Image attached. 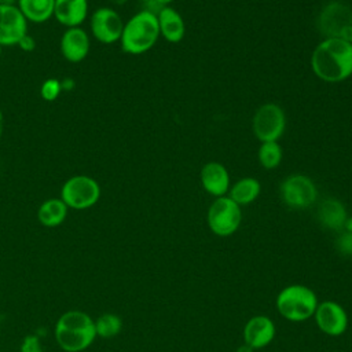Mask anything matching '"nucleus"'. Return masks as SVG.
I'll return each instance as SVG.
<instances>
[{
	"label": "nucleus",
	"instance_id": "nucleus-22",
	"mask_svg": "<svg viewBox=\"0 0 352 352\" xmlns=\"http://www.w3.org/2000/svg\"><path fill=\"white\" fill-rule=\"evenodd\" d=\"M94 320H95L96 337H100V338L116 337L122 329V319L118 315L111 312L102 314Z\"/></svg>",
	"mask_w": 352,
	"mask_h": 352
},
{
	"label": "nucleus",
	"instance_id": "nucleus-11",
	"mask_svg": "<svg viewBox=\"0 0 352 352\" xmlns=\"http://www.w3.org/2000/svg\"><path fill=\"white\" fill-rule=\"evenodd\" d=\"M28 34V21L16 6H0V45H18Z\"/></svg>",
	"mask_w": 352,
	"mask_h": 352
},
{
	"label": "nucleus",
	"instance_id": "nucleus-37",
	"mask_svg": "<svg viewBox=\"0 0 352 352\" xmlns=\"http://www.w3.org/2000/svg\"><path fill=\"white\" fill-rule=\"evenodd\" d=\"M0 55H1V45H0Z\"/></svg>",
	"mask_w": 352,
	"mask_h": 352
},
{
	"label": "nucleus",
	"instance_id": "nucleus-23",
	"mask_svg": "<svg viewBox=\"0 0 352 352\" xmlns=\"http://www.w3.org/2000/svg\"><path fill=\"white\" fill-rule=\"evenodd\" d=\"M282 161V147L278 142H263L258 148V162L265 169H275Z\"/></svg>",
	"mask_w": 352,
	"mask_h": 352
},
{
	"label": "nucleus",
	"instance_id": "nucleus-6",
	"mask_svg": "<svg viewBox=\"0 0 352 352\" xmlns=\"http://www.w3.org/2000/svg\"><path fill=\"white\" fill-rule=\"evenodd\" d=\"M99 183L87 175H76L69 177L60 188V199L69 209H89L99 201Z\"/></svg>",
	"mask_w": 352,
	"mask_h": 352
},
{
	"label": "nucleus",
	"instance_id": "nucleus-1",
	"mask_svg": "<svg viewBox=\"0 0 352 352\" xmlns=\"http://www.w3.org/2000/svg\"><path fill=\"white\" fill-rule=\"evenodd\" d=\"M314 74L326 82H340L352 76V44L345 38H324L312 55Z\"/></svg>",
	"mask_w": 352,
	"mask_h": 352
},
{
	"label": "nucleus",
	"instance_id": "nucleus-17",
	"mask_svg": "<svg viewBox=\"0 0 352 352\" xmlns=\"http://www.w3.org/2000/svg\"><path fill=\"white\" fill-rule=\"evenodd\" d=\"M346 217L348 214L344 204L336 198L323 199L318 208V220L327 230H331V231L344 230Z\"/></svg>",
	"mask_w": 352,
	"mask_h": 352
},
{
	"label": "nucleus",
	"instance_id": "nucleus-25",
	"mask_svg": "<svg viewBox=\"0 0 352 352\" xmlns=\"http://www.w3.org/2000/svg\"><path fill=\"white\" fill-rule=\"evenodd\" d=\"M336 248L341 254L352 256V232L342 231L336 241Z\"/></svg>",
	"mask_w": 352,
	"mask_h": 352
},
{
	"label": "nucleus",
	"instance_id": "nucleus-26",
	"mask_svg": "<svg viewBox=\"0 0 352 352\" xmlns=\"http://www.w3.org/2000/svg\"><path fill=\"white\" fill-rule=\"evenodd\" d=\"M21 352H43V345L40 338L36 334H29L23 338L21 348Z\"/></svg>",
	"mask_w": 352,
	"mask_h": 352
},
{
	"label": "nucleus",
	"instance_id": "nucleus-8",
	"mask_svg": "<svg viewBox=\"0 0 352 352\" xmlns=\"http://www.w3.org/2000/svg\"><path fill=\"white\" fill-rule=\"evenodd\" d=\"M253 133L263 142H278L286 128V116L280 106L275 103L261 104L253 116Z\"/></svg>",
	"mask_w": 352,
	"mask_h": 352
},
{
	"label": "nucleus",
	"instance_id": "nucleus-39",
	"mask_svg": "<svg viewBox=\"0 0 352 352\" xmlns=\"http://www.w3.org/2000/svg\"><path fill=\"white\" fill-rule=\"evenodd\" d=\"M0 326H1V320H0Z\"/></svg>",
	"mask_w": 352,
	"mask_h": 352
},
{
	"label": "nucleus",
	"instance_id": "nucleus-4",
	"mask_svg": "<svg viewBox=\"0 0 352 352\" xmlns=\"http://www.w3.org/2000/svg\"><path fill=\"white\" fill-rule=\"evenodd\" d=\"M278 312L290 322H302L314 316L318 297L312 289L304 285H289L276 297Z\"/></svg>",
	"mask_w": 352,
	"mask_h": 352
},
{
	"label": "nucleus",
	"instance_id": "nucleus-38",
	"mask_svg": "<svg viewBox=\"0 0 352 352\" xmlns=\"http://www.w3.org/2000/svg\"><path fill=\"white\" fill-rule=\"evenodd\" d=\"M349 41H351V44H352V37H351V40H349Z\"/></svg>",
	"mask_w": 352,
	"mask_h": 352
},
{
	"label": "nucleus",
	"instance_id": "nucleus-32",
	"mask_svg": "<svg viewBox=\"0 0 352 352\" xmlns=\"http://www.w3.org/2000/svg\"><path fill=\"white\" fill-rule=\"evenodd\" d=\"M3 129H4V116H3V111L0 109V140H1V136H3Z\"/></svg>",
	"mask_w": 352,
	"mask_h": 352
},
{
	"label": "nucleus",
	"instance_id": "nucleus-28",
	"mask_svg": "<svg viewBox=\"0 0 352 352\" xmlns=\"http://www.w3.org/2000/svg\"><path fill=\"white\" fill-rule=\"evenodd\" d=\"M18 45L21 47V50H23V51H26V52H30V51H33V50L36 48V41H34V38H33L32 36H29V33H28L26 36L22 37V40L18 43Z\"/></svg>",
	"mask_w": 352,
	"mask_h": 352
},
{
	"label": "nucleus",
	"instance_id": "nucleus-21",
	"mask_svg": "<svg viewBox=\"0 0 352 352\" xmlns=\"http://www.w3.org/2000/svg\"><path fill=\"white\" fill-rule=\"evenodd\" d=\"M261 186L254 177H242L230 188V198L239 206L249 205L260 195Z\"/></svg>",
	"mask_w": 352,
	"mask_h": 352
},
{
	"label": "nucleus",
	"instance_id": "nucleus-29",
	"mask_svg": "<svg viewBox=\"0 0 352 352\" xmlns=\"http://www.w3.org/2000/svg\"><path fill=\"white\" fill-rule=\"evenodd\" d=\"M60 85H62V91H72L76 84H74V80H73V78L67 77V78H63V80L60 81Z\"/></svg>",
	"mask_w": 352,
	"mask_h": 352
},
{
	"label": "nucleus",
	"instance_id": "nucleus-12",
	"mask_svg": "<svg viewBox=\"0 0 352 352\" xmlns=\"http://www.w3.org/2000/svg\"><path fill=\"white\" fill-rule=\"evenodd\" d=\"M314 316L320 331L331 337L341 336L348 327V315L336 301H323L318 304Z\"/></svg>",
	"mask_w": 352,
	"mask_h": 352
},
{
	"label": "nucleus",
	"instance_id": "nucleus-31",
	"mask_svg": "<svg viewBox=\"0 0 352 352\" xmlns=\"http://www.w3.org/2000/svg\"><path fill=\"white\" fill-rule=\"evenodd\" d=\"M235 352H253V349H252L249 345L243 344V345H241Z\"/></svg>",
	"mask_w": 352,
	"mask_h": 352
},
{
	"label": "nucleus",
	"instance_id": "nucleus-10",
	"mask_svg": "<svg viewBox=\"0 0 352 352\" xmlns=\"http://www.w3.org/2000/svg\"><path fill=\"white\" fill-rule=\"evenodd\" d=\"M89 28L94 38L102 44H113L120 41L124 22L120 14L110 7L95 10L89 18Z\"/></svg>",
	"mask_w": 352,
	"mask_h": 352
},
{
	"label": "nucleus",
	"instance_id": "nucleus-33",
	"mask_svg": "<svg viewBox=\"0 0 352 352\" xmlns=\"http://www.w3.org/2000/svg\"><path fill=\"white\" fill-rule=\"evenodd\" d=\"M0 6H16V0H0Z\"/></svg>",
	"mask_w": 352,
	"mask_h": 352
},
{
	"label": "nucleus",
	"instance_id": "nucleus-35",
	"mask_svg": "<svg viewBox=\"0 0 352 352\" xmlns=\"http://www.w3.org/2000/svg\"><path fill=\"white\" fill-rule=\"evenodd\" d=\"M157 1H158L160 4H162V6H165V7H166V6H168V4H170L173 0H157Z\"/></svg>",
	"mask_w": 352,
	"mask_h": 352
},
{
	"label": "nucleus",
	"instance_id": "nucleus-30",
	"mask_svg": "<svg viewBox=\"0 0 352 352\" xmlns=\"http://www.w3.org/2000/svg\"><path fill=\"white\" fill-rule=\"evenodd\" d=\"M344 230L348 232H352V216H348L344 224Z\"/></svg>",
	"mask_w": 352,
	"mask_h": 352
},
{
	"label": "nucleus",
	"instance_id": "nucleus-24",
	"mask_svg": "<svg viewBox=\"0 0 352 352\" xmlns=\"http://www.w3.org/2000/svg\"><path fill=\"white\" fill-rule=\"evenodd\" d=\"M60 92H62V85H60V80L58 78H47L40 88V95L47 102H52L58 99Z\"/></svg>",
	"mask_w": 352,
	"mask_h": 352
},
{
	"label": "nucleus",
	"instance_id": "nucleus-18",
	"mask_svg": "<svg viewBox=\"0 0 352 352\" xmlns=\"http://www.w3.org/2000/svg\"><path fill=\"white\" fill-rule=\"evenodd\" d=\"M160 25V34L169 43H179L184 37V21L182 15L172 7H164L157 15Z\"/></svg>",
	"mask_w": 352,
	"mask_h": 352
},
{
	"label": "nucleus",
	"instance_id": "nucleus-2",
	"mask_svg": "<svg viewBox=\"0 0 352 352\" xmlns=\"http://www.w3.org/2000/svg\"><path fill=\"white\" fill-rule=\"evenodd\" d=\"M54 337L65 352H82L96 338L95 320L84 311H66L55 323Z\"/></svg>",
	"mask_w": 352,
	"mask_h": 352
},
{
	"label": "nucleus",
	"instance_id": "nucleus-5",
	"mask_svg": "<svg viewBox=\"0 0 352 352\" xmlns=\"http://www.w3.org/2000/svg\"><path fill=\"white\" fill-rule=\"evenodd\" d=\"M319 32L326 38L352 37V7L341 0L329 1L320 11L318 18Z\"/></svg>",
	"mask_w": 352,
	"mask_h": 352
},
{
	"label": "nucleus",
	"instance_id": "nucleus-15",
	"mask_svg": "<svg viewBox=\"0 0 352 352\" xmlns=\"http://www.w3.org/2000/svg\"><path fill=\"white\" fill-rule=\"evenodd\" d=\"M201 183L206 192L213 197H223L230 190V175L227 168L216 161L208 162L201 169Z\"/></svg>",
	"mask_w": 352,
	"mask_h": 352
},
{
	"label": "nucleus",
	"instance_id": "nucleus-34",
	"mask_svg": "<svg viewBox=\"0 0 352 352\" xmlns=\"http://www.w3.org/2000/svg\"><path fill=\"white\" fill-rule=\"evenodd\" d=\"M110 4H113V6H124L128 0H107Z\"/></svg>",
	"mask_w": 352,
	"mask_h": 352
},
{
	"label": "nucleus",
	"instance_id": "nucleus-27",
	"mask_svg": "<svg viewBox=\"0 0 352 352\" xmlns=\"http://www.w3.org/2000/svg\"><path fill=\"white\" fill-rule=\"evenodd\" d=\"M164 7H165V6L160 4L157 0H147V1H144L143 11H147V12H150V14H153V15L157 16V15L162 11Z\"/></svg>",
	"mask_w": 352,
	"mask_h": 352
},
{
	"label": "nucleus",
	"instance_id": "nucleus-9",
	"mask_svg": "<svg viewBox=\"0 0 352 352\" xmlns=\"http://www.w3.org/2000/svg\"><path fill=\"white\" fill-rule=\"evenodd\" d=\"M280 197L292 209H307L316 201L318 190L309 176L296 173L280 183Z\"/></svg>",
	"mask_w": 352,
	"mask_h": 352
},
{
	"label": "nucleus",
	"instance_id": "nucleus-20",
	"mask_svg": "<svg viewBox=\"0 0 352 352\" xmlns=\"http://www.w3.org/2000/svg\"><path fill=\"white\" fill-rule=\"evenodd\" d=\"M16 7L28 22L43 23L54 16L55 0H16Z\"/></svg>",
	"mask_w": 352,
	"mask_h": 352
},
{
	"label": "nucleus",
	"instance_id": "nucleus-13",
	"mask_svg": "<svg viewBox=\"0 0 352 352\" xmlns=\"http://www.w3.org/2000/svg\"><path fill=\"white\" fill-rule=\"evenodd\" d=\"M62 56L70 63H78L87 58L91 48V40L82 28H67L59 43Z\"/></svg>",
	"mask_w": 352,
	"mask_h": 352
},
{
	"label": "nucleus",
	"instance_id": "nucleus-19",
	"mask_svg": "<svg viewBox=\"0 0 352 352\" xmlns=\"http://www.w3.org/2000/svg\"><path fill=\"white\" fill-rule=\"evenodd\" d=\"M69 208L60 198L45 199L37 209V219L41 226L54 228L60 226L67 217Z\"/></svg>",
	"mask_w": 352,
	"mask_h": 352
},
{
	"label": "nucleus",
	"instance_id": "nucleus-7",
	"mask_svg": "<svg viewBox=\"0 0 352 352\" xmlns=\"http://www.w3.org/2000/svg\"><path fill=\"white\" fill-rule=\"evenodd\" d=\"M241 206L230 197H217L208 209V226L219 236L232 235L241 226Z\"/></svg>",
	"mask_w": 352,
	"mask_h": 352
},
{
	"label": "nucleus",
	"instance_id": "nucleus-16",
	"mask_svg": "<svg viewBox=\"0 0 352 352\" xmlns=\"http://www.w3.org/2000/svg\"><path fill=\"white\" fill-rule=\"evenodd\" d=\"M54 16L66 28H77L88 16V0H55Z\"/></svg>",
	"mask_w": 352,
	"mask_h": 352
},
{
	"label": "nucleus",
	"instance_id": "nucleus-14",
	"mask_svg": "<svg viewBox=\"0 0 352 352\" xmlns=\"http://www.w3.org/2000/svg\"><path fill=\"white\" fill-rule=\"evenodd\" d=\"M275 337V324L265 315L252 316L243 327V341L252 349L267 346Z\"/></svg>",
	"mask_w": 352,
	"mask_h": 352
},
{
	"label": "nucleus",
	"instance_id": "nucleus-36",
	"mask_svg": "<svg viewBox=\"0 0 352 352\" xmlns=\"http://www.w3.org/2000/svg\"><path fill=\"white\" fill-rule=\"evenodd\" d=\"M139 1H142V3H144V1H147V0H139Z\"/></svg>",
	"mask_w": 352,
	"mask_h": 352
},
{
	"label": "nucleus",
	"instance_id": "nucleus-3",
	"mask_svg": "<svg viewBox=\"0 0 352 352\" xmlns=\"http://www.w3.org/2000/svg\"><path fill=\"white\" fill-rule=\"evenodd\" d=\"M160 37L158 18L147 11H139L124 23L121 33V50L131 55L147 52Z\"/></svg>",
	"mask_w": 352,
	"mask_h": 352
}]
</instances>
